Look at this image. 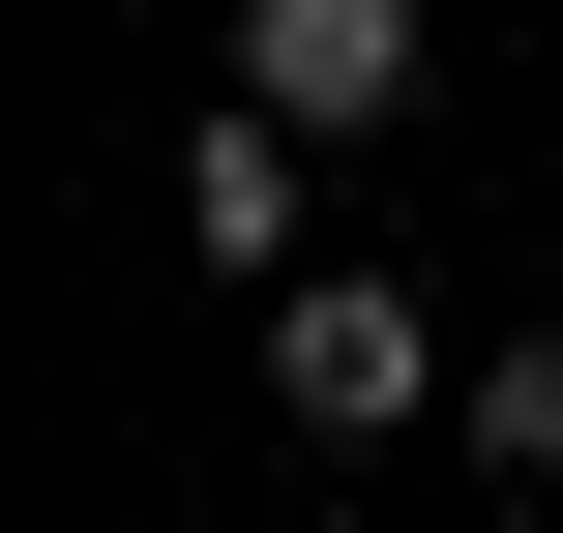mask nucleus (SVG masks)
Returning a JSON list of instances; mask_svg holds the SVG:
<instances>
[{
  "label": "nucleus",
  "instance_id": "4",
  "mask_svg": "<svg viewBox=\"0 0 563 533\" xmlns=\"http://www.w3.org/2000/svg\"><path fill=\"white\" fill-rule=\"evenodd\" d=\"M475 475H505V504H563V356H475Z\"/></svg>",
  "mask_w": 563,
  "mask_h": 533
},
{
  "label": "nucleus",
  "instance_id": "3",
  "mask_svg": "<svg viewBox=\"0 0 563 533\" xmlns=\"http://www.w3.org/2000/svg\"><path fill=\"white\" fill-rule=\"evenodd\" d=\"M238 89L327 119V148H386V119H416V0H238Z\"/></svg>",
  "mask_w": 563,
  "mask_h": 533
},
{
  "label": "nucleus",
  "instance_id": "2",
  "mask_svg": "<svg viewBox=\"0 0 563 533\" xmlns=\"http://www.w3.org/2000/svg\"><path fill=\"white\" fill-rule=\"evenodd\" d=\"M297 148H327V119H267V89H208V119H178V267H238V297H297Z\"/></svg>",
  "mask_w": 563,
  "mask_h": 533
},
{
  "label": "nucleus",
  "instance_id": "1",
  "mask_svg": "<svg viewBox=\"0 0 563 533\" xmlns=\"http://www.w3.org/2000/svg\"><path fill=\"white\" fill-rule=\"evenodd\" d=\"M416 386H445V326H416V267H297V297H267V415H297V445H386Z\"/></svg>",
  "mask_w": 563,
  "mask_h": 533
}]
</instances>
